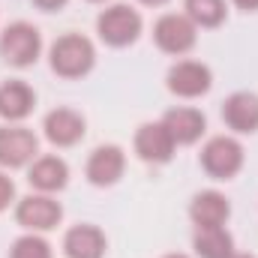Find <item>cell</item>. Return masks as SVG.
<instances>
[{"label": "cell", "instance_id": "1", "mask_svg": "<svg viewBox=\"0 0 258 258\" xmlns=\"http://www.w3.org/2000/svg\"><path fill=\"white\" fill-rule=\"evenodd\" d=\"M96 63V48L81 33H63L48 48V66L60 78H84Z\"/></svg>", "mask_w": 258, "mask_h": 258}, {"label": "cell", "instance_id": "2", "mask_svg": "<svg viewBox=\"0 0 258 258\" xmlns=\"http://www.w3.org/2000/svg\"><path fill=\"white\" fill-rule=\"evenodd\" d=\"M42 54V33L30 21H15L0 33V57L15 69H27Z\"/></svg>", "mask_w": 258, "mask_h": 258}, {"label": "cell", "instance_id": "3", "mask_svg": "<svg viewBox=\"0 0 258 258\" xmlns=\"http://www.w3.org/2000/svg\"><path fill=\"white\" fill-rule=\"evenodd\" d=\"M141 27H144L141 12L132 9L129 3H114V6L102 9L99 18H96V33L111 48H126V45H132L141 36Z\"/></svg>", "mask_w": 258, "mask_h": 258}, {"label": "cell", "instance_id": "4", "mask_svg": "<svg viewBox=\"0 0 258 258\" xmlns=\"http://www.w3.org/2000/svg\"><path fill=\"white\" fill-rule=\"evenodd\" d=\"M243 144L234 135H216L201 147V168L213 180H231L243 168Z\"/></svg>", "mask_w": 258, "mask_h": 258}, {"label": "cell", "instance_id": "5", "mask_svg": "<svg viewBox=\"0 0 258 258\" xmlns=\"http://www.w3.org/2000/svg\"><path fill=\"white\" fill-rule=\"evenodd\" d=\"M153 42L165 54H174V57L189 54L195 48V42H198V27L183 12H165L153 24Z\"/></svg>", "mask_w": 258, "mask_h": 258}, {"label": "cell", "instance_id": "6", "mask_svg": "<svg viewBox=\"0 0 258 258\" xmlns=\"http://www.w3.org/2000/svg\"><path fill=\"white\" fill-rule=\"evenodd\" d=\"M63 219V207L60 201H54L51 195L36 192V195H24L18 204H15V222L33 234L39 231H51L57 228Z\"/></svg>", "mask_w": 258, "mask_h": 258}, {"label": "cell", "instance_id": "7", "mask_svg": "<svg viewBox=\"0 0 258 258\" xmlns=\"http://www.w3.org/2000/svg\"><path fill=\"white\" fill-rule=\"evenodd\" d=\"M165 84L180 99H198V96H204L213 87V72L201 60H177L168 69Z\"/></svg>", "mask_w": 258, "mask_h": 258}, {"label": "cell", "instance_id": "8", "mask_svg": "<svg viewBox=\"0 0 258 258\" xmlns=\"http://www.w3.org/2000/svg\"><path fill=\"white\" fill-rule=\"evenodd\" d=\"M39 141L24 126H0V168H24L36 159Z\"/></svg>", "mask_w": 258, "mask_h": 258}, {"label": "cell", "instance_id": "9", "mask_svg": "<svg viewBox=\"0 0 258 258\" xmlns=\"http://www.w3.org/2000/svg\"><path fill=\"white\" fill-rule=\"evenodd\" d=\"M132 144H135L138 159H144V162H150V165H165V162H171V156H174V150H177L171 132L162 126V120H159V123H141V126L135 129V141H132Z\"/></svg>", "mask_w": 258, "mask_h": 258}, {"label": "cell", "instance_id": "10", "mask_svg": "<svg viewBox=\"0 0 258 258\" xmlns=\"http://www.w3.org/2000/svg\"><path fill=\"white\" fill-rule=\"evenodd\" d=\"M126 171V153L117 144H102L87 156L84 174L93 186H114Z\"/></svg>", "mask_w": 258, "mask_h": 258}, {"label": "cell", "instance_id": "11", "mask_svg": "<svg viewBox=\"0 0 258 258\" xmlns=\"http://www.w3.org/2000/svg\"><path fill=\"white\" fill-rule=\"evenodd\" d=\"M42 132H45V138L54 147H72V144H78L84 138L87 123H84V117L75 108H54V111L45 114Z\"/></svg>", "mask_w": 258, "mask_h": 258}, {"label": "cell", "instance_id": "12", "mask_svg": "<svg viewBox=\"0 0 258 258\" xmlns=\"http://www.w3.org/2000/svg\"><path fill=\"white\" fill-rule=\"evenodd\" d=\"M222 120L225 126L237 135H252L258 132V93L237 90L222 102Z\"/></svg>", "mask_w": 258, "mask_h": 258}, {"label": "cell", "instance_id": "13", "mask_svg": "<svg viewBox=\"0 0 258 258\" xmlns=\"http://www.w3.org/2000/svg\"><path fill=\"white\" fill-rule=\"evenodd\" d=\"M27 183L36 189V192H60L66 183H69V165H66L60 156H36L27 168Z\"/></svg>", "mask_w": 258, "mask_h": 258}, {"label": "cell", "instance_id": "14", "mask_svg": "<svg viewBox=\"0 0 258 258\" xmlns=\"http://www.w3.org/2000/svg\"><path fill=\"white\" fill-rule=\"evenodd\" d=\"M36 108V93L27 81H3L0 84V117L9 123H18L24 117H30Z\"/></svg>", "mask_w": 258, "mask_h": 258}, {"label": "cell", "instance_id": "15", "mask_svg": "<svg viewBox=\"0 0 258 258\" xmlns=\"http://www.w3.org/2000/svg\"><path fill=\"white\" fill-rule=\"evenodd\" d=\"M105 249H108V240H105L102 228H96V225H90V222L72 225L63 234L66 258H102Z\"/></svg>", "mask_w": 258, "mask_h": 258}, {"label": "cell", "instance_id": "16", "mask_svg": "<svg viewBox=\"0 0 258 258\" xmlns=\"http://www.w3.org/2000/svg\"><path fill=\"white\" fill-rule=\"evenodd\" d=\"M162 126L171 132L174 144H195L204 132H207V117L198 111V108H189V105H180V108H171L162 114Z\"/></svg>", "mask_w": 258, "mask_h": 258}, {"label": "cell", "instance_id": "17", "mask_svg": "<svg viewBox=\"0 0 258 258\" xmlns=\"http://www.w3.org/2000/svg\"><path fill=\"white\" fill-rule=\"evenodd\" d=\"M189 216H192L195 228H216V225H225L228 216H231V204L228 198L216 189H204L192 198L189 204Z\"/></svg>", "mask_w": 258, "mask_h": 258}, {"label": "cell", "instance_id": "18", "mask_svg": "<svg viewBox=\"0 0 258 258\" xmlns=\"http://www.w3.org/2000/svg\"><path fill=\"white\" fill-rule=\"evenodd\" d=\"M192 249L198 258H231L234 255V237L225 231V225L195 228Z\"/></svg>", "mask_w": 258, "mask_h": 258}, {"label": "cell", "instance_id": "19", "mask_svg": "<svg viewBox=\"0 0 258 258\" xmlns=\"http://www.w3.org/2000/svg\"><path fill=\"white\" fill-rule=\"evenodd\" d=\"M183 15L195 27H219L228 9H225V0H183Z\"/></svg>", "mask_w": 258, "mask_h": 258}, {"label": "cell", "instance_id": "20", "mask_svg": "<svg viewBox=\"0 0 258 258\" xmlns=\"http://www.w3.org/2000/svg\"><path fill=\"white\" fill-rule=\"evenodd\" d=\"M9 258H51V243H48L45 237H39V234L30 231V234L18 237V240L12 243Z\"/></svg>", "mask_w": 258, "mask_h": 258}, {"label": "cell", "instance_id": "21", "mask_svg": "<svg viewBox=\"0 0 258 258\" xmlns=\"http://www.w3.org/2000/svg\"><path fill=\"white\" fill-rule=\"evenodd\" d=\"M12 201H15V183H12V177H9L6 171H0V213H3Z\"/></svg>", "mask_w": 258, "mask_h": 258}, {"label": "cell", "instance_id": "22", "mask_svg": "<svg viewBox=\"0 0 258 258\" xmlns=\"http://www.w3.org/2000/svg\"><path fill=\"white\" fill-rule=\"evenodd\" d=\"M33 3H36L42 12H57V9H63L69 0H33Z\"/></svg>", "mask_w": 258, "mask_h": 258}, {"label": "cell", "instance_id": "23", "mask_svg": "<svg viewBox=\"0 0 258 258\" xmlns=\"http://www.w3.org/2000/svg\"><path fill=\"white\" fill-rule=\"evenodd\" d=\"M234 6H240V9H246V12H255L258 9V0H231Z\"/></svg>", "mask_w": 258, "mask_h": 258}, {"label": "cell", "instance_id": "24", "mask_svg": "<svg viewBox=\"0 0 258 258\" xmlns=\"http://www.w3.org/2000/svg\"><path fill=\"white\" fill-rule=\"evenodd\" d=\"M138 3H144V6H165L168 0H138Z\"/></svg>", "mask_w": 258, "mask_h": 258}, {"label": "cell", "instance_id": "25", "mask_svg": "<svg viewBox=\"0 0 258 258\" xmlns=\"http://www.w3.org/2000/svg\"><path fill=\"white\" fill-rule=\"evenodd\" d=\"M162 258H189V255H183V252H171V255H162Z\"/></svg>", "mask_w": 258, "mask_h": 258}, {"label": "cell", "instance_id": "26", "mask_svg": "<svg viewBox=\"0 0 258 258\" xmlns=\"http://www.w3.org/2000/svg\"><path fill=\"white\" fill-rule=\"evenodd\" d=\"M231 258H255V255H246V252H234Z\"/></svg>", "mask_w": 258, "mask_h": 258}, {"label": "cell", "instance_id": "27", "mask_svg": "<svg viewBox=\"0 0 258 258\" xmlns=\"http://www.w3.org/2000/svg\"><path fill=\"white\" fill-rule=\"evenodd\" d=\"M87 3H105V0H87Z\"/></svg>", "mask_w": 258, "mask_h": 258}]
</instances>
